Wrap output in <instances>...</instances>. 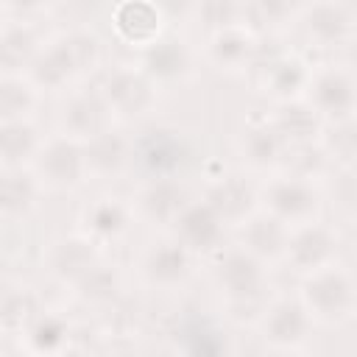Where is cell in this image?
Masks as SVG:
<instances>
[{
  "instance_id": "6da1fadb",
  "label": "cell",
  "mask_w": 357,
  "mask_h": 357,
  "mask_svg": "<svg viewBox=\"0 0 357 357\" xmlns=\"http://www.w3.org/2000/svg\"><path fill=\"white\" fill-rule=\"evenodd\" d=\"M98 61H100V42L86 31H70L50 39L31 61L25 75L36 89L53 92L70 86L73 81L95 70Z\"/></svg>"
},
{
  "instance_id": "7a4b0ae2",
  "label": "cell",
  "mask_w": 357,
  "mask_h": 357,
  "mask_svg": "<svg viewBox=\"0 0 357 357\" xmlns=\"http://www.w3.org/2000/svg\"><path fill=\"white\" fill-rule=\"evenodd\" d=\"M298 298L310 310L312 321L340 326L357 312V282L351 279V273L332 262L304 276Z\"/></svg>"
},
{
  "instance_id": "3957f363",
  "label": "cell",
  "mask_w": 357,
  "mask_h": 357,
  "mask_svg": "<svg viewBox=\"0 0 357 357\" xmlns=\"http://www.w3.org/2000/svg\"><path fill=\"white\" fill-rule=\"evenodd\" d=\"M259 201H262L265 212L276 215L290 229L318 220V212H321V192H318L315 181H307V178H298L290 173L268 178L259 190Z\"/></svg>"
},
{
  "instance_id": "277c9868",
  "label": "cell",
  "mask_w": 357,
  "mask_h": 357,
  "mask_svg": "<svg viewBox=\"0 0 357 357\" xmlns=\"http://www.w3.org/2000/svg\"><path fill=\"white\" fill-rule=\"evenodd\" d=\"M33 173L39 176L42 187H47V190L70 192V190L81 187L89 178L84 142L64 137V134L45 139L39 156L33 159Z\"/></svg>"
},
{
  "instance_id": "5b68a950",
  "label": "cell",
  "mask_w": 357,
  "mask_h": 357,
  "mask_svg": "<svg viewBox=\"0 0 357 357\" xmlns=\"http://www.w3.org/2000/svg\"><path fill=\"white\" fill-rule=\"evenodd\" d=\"M312 324L315 321L301 298L282 296L265 304L259 315V335L276 351H296L307 343Z\"/></svg>"
},
{
  "instance_id": "8992f818",
  "label": "cell",
  "mask_w": 357,
  "mask_h": 357,
  "mask_svg": "<svg viewBox=\"0 0 357 357\" xmlns=\"http://www.w3.org/2000/svg\"><path fill=\"white\" fill-rule=\"evenodd\" d=\"M215 279L231 307H251L262 298L265 290V262L240 245L220 257Z\"/></svg>"
},
{
  "instance_id": "52a82bcc",
  "label": "cell",
  "mask_w": 357,
  "mask_h": 357,
  "mask_svg": "<svg viewBox=\"0 0 357 357\" xmlns=\"http://www.w3.org/2000/svg\"><path fill=\"white\" fill-rule=\"evenodd\" d=\"M307 100L318 109L326 123H340L357 112V78L343 67L312 70Z\"/></svg>"
},
{
  "instance_id": "ba28073f",
  "label": "cell",
  "mask_w": 357,
  "mask_h": 357,
  "mask_svg": "<svg viewBox=\"0 0 357 357\" xmlns=\"http://www.w3.org/2000/svg\"><path fill=\"white\" fill-rule=\"evenodd\" d=\"M156 89H159V84L142 67H137V70L134 67H117L100 84V92L117 117L148 114L156 103Z\"/></svg>"
},
{
  "instance_id": "9c48e42d",
  "label": "cell",
  "mask_w": 357,
  "mask_h": 357,
  "mask_svg": "<svg viewBox=\"0 0 357 357\" xmlns=\"http://www.w3.org/2000/svg\"><path fill=\"white\" fill-rule=\"evenodd\" d=\"M114 112L100 89H75L59 109V128L64 137L86 142L112 128Z\"/></svg>"
},
{
  "instance_id": "30bf717a",
  "label": "cell",
  "mask_w": 357,
  "mask_h": 357,
  "mask_svg": "<svg viewBox=\"0 0 357 357\" xmlns=\"http://www.w3.org/2000/svg\"><path fill=\"white\" fill-rule=\"evenodd\" d=\"M254 70H257L259 89L268 92L271 98H276V103L307 98L310 81H312V67L301 56H296V53H273L259 67L254 64Z\"/></svg>"
},
{
  "instance_id": "8fae6325",
  "label": "cell",
  "mask_w": 357,
  "mask_h": 357,
  "mask_svg": "<svg viewBox=\"0 0 357 357\" xmlns=\"http://www.w3.org/2000/svg\"><path fill=\"white\" fill-rule=\"evenodd\" d=\"M337 254V237L329 226L310 220L301 226L290 229V240H287V251L284 259L298 271V273H312L318 268H326L335 262Z\"/></svg>"
},
{
  "instance_id": "7c38bea8",
  "label": "cell",
  "mask_w": 357,
  "mask_h": 357,
  "mask_svg": "<svg viewBox=\"0 0 357 357\" xmlns=\"http://www.w3.org/2000/svg\"><path fill=\"white\" fill-rule=\"evenodd\" d=\"M226 223L206 201H190L173 220V237L192 254H215L223 243Z\"/></svg>"
},
{
  "instance_id": "4fadbf2b",
  "label": "cell",
  "mask_w": 357,
  "mask_h": 357,
  "mask_svg": "<svg viewBox=\"0 0 357 357\" xmlns=\"http://www.w3.org/2000/svg\"><path fill=\"white\" fill-rule=\"evenodd\" d=\"M192 257L195 254L187 251L176 237L173 240H159L142 254V262H139L142 279L151 287H159V290L181 287L192 273Z\"/></svg>"
},
{
  "instance_id": "5bb4252c",
  "label": "cell",
  "mask_w": 357,
  "mask_h": 357,
  "mask_svg": "<svg viewBox=\"0 0 357 357\" xmlns=\"http://www.w3.org/2000/svg\"><path fill=\"white\" fill-rule=\"evenodd\" d=\"M226 226H243L259 206V192L254 190V184L237 173H226L218 176L204 198Z\"/></svg>"
},
{
  "instance_id": "9a60e30c",
  "label": "cell",
  "mask_w": 357,
  "mask_h": 357,
  "mask_svg": "<svg viewBox=\"0 0 357 357\" xmlns=\"http://www.w3.org/2000/svg\"><path fill=\"white\" fill-rule=\"evenodd\" d=\"M98 262H100L98 240H92L89 234L61 237L47 251V268L64 284H78Z\"/></svg>"
},
{
  "instance_id": "2e32d148",
  "label": "cell",
  "mask_w": 357,
  "mask_h": 357,
  "mask_svg": "<svg viewBox=\"0 0 357 357\" xmlns=\"http://www.w3.org/2000/svg\"><path fill=\"white\" fill-rule=\"evenodd\" d=\"M304 36L318 47H337L351 39L354 20L337 0H312L301 14Z\"/></svg>"
},
{
  "instance_id": "e0dca14e",
  "label": "cell",
  "mask_w": 357,
  "mask_h": 357,
  "mask_svg": "<svg viewBox=\"0 0 357 357\" xmlns=\"http://www.w3.org/2000/svg\"><path fill=\"white\" fill-rule=\"evenodd\" d=\"M162 11L153 0H120L112 11V25L117 36L134 47H148L162 33Z\"/></svg>"
},
{
  "instance_id": "ac0fdd59",
  "label": "cell",
  "mask_w": 357,
  "mask_h": 357,
  "mask_svg": "<svg viewBox=\"0 0 357 357\" xmlns=\"http://www.w3.org/2000/svg\"><path fill=\"white\" fill-rule=\"evenodd\" d=\"M287 240H290V226L265 209H257L240 226V245L254 257H259L262 262L284 259Z\"/></svg>"
},
{
  "instance_id": "d6986e66",
  "label": "cell",
  "mask_w": 357,
  "mask_h": 357,
  "mask_svg": "<svg viewBox=\"0 0 357 357\" xmlns=\"http://www.w3.org/2000/svg\"><path fill=\"white\" fill-rule=\"evenodd\" d=\"M187 190L178 184L173 176H153L137 198V209L145 220L159 223V226H173V220L181 215L187 206Z\"/></svg>"
},
{
  "instance_id": "ffe728a7",
  "label": "cell",
  "mask_w": 357,
  "mask_h": 357,
  "mask_svg": "<svg viewBox=\"0 0 357 357\" xmlns=\"http://www.w3.org/2000/svg\"><path fill=\"white\" fill-rule=\"evenodd\" d=\"M142 70L156 84H178L192 73V50L181 39H156L142 50Z\"/></svg>"
},
{
  "instance_id": "44dd1931",
  "label": "cell",
  "mask_w": 357,
  "mask_h": 357,
  "mask_svg": "<svg viewBox=\"0 0 357 357\" xmlns=\"http://www.w3.org/2000/svg\"><path fill=\"white\" fill-rule=\"evenodd\" d=\"M273 128L284 139V145H301V142H315L324 134V117L307 98L296 100H282L276 103V112L271 117Z\"/></svg>"
},
{
  "instance_id": "7402d4cb",
  "label": "cell",
  "mask_w": 357,
  "mask_h": 357,
  "mask_svg": "<svg viewBox=\"0 0 357 357\" xmlns=\"http://www.w3.org/2000/svg\"><path fill=\"white\" fill-rule=\"evenodd\" d=\"M257 56V42L248 25H234V28H223L209 33L206 42V59L209 64H215L218 70H245L251 67Z\"/></svg>"
},
{
  "instance_id": "603a6c76",
  "label": "cell",
  "mask_w": 357,
  "mask_h": 357,
  "mask_svg": "<svg viewBox=\"0 0 357 357\" xmlns=\"http://www.w3.org/2000/svg\"><path fill=\"white\" fill-rule=\"evenodd\" d=\"M84 153H86V167H89V176L95 178H112V176H120L128 165V159L134 156V148L131 142L109 128L92 139L84 142Z\"/></svg>"
},
{
  "instance_id": "cb8c5ba5",
  "label": "cell",
  "mask_w": 357,
  "mask_h": 357,
  "mask_svg": "<svg viewBox=\"0 0 357 357\" xmlns=\"http://www.w3.org/2000/svg\"><path fill=\"white\" fill-rule=\"evenodd\" d=\"M81 226H84V234H89L98 243L117 240L131 226V209H128V204H123L114 195H100L84 209Z\"/></svg>"
},
{
  "instance_id": "d4e9b609",
  "label": "cell",
  "mask_w": 357,
  "mask_h": 357,
  "mask_svg": "<svg viewBox=\"0 0 357 357\" xmlns=\"http://www.w3.org/2000/svg\"><path fill=\"white\" fill-rule=\"evenodd\" d=\"M42 181L28 167H6L0 178V212L6 220L25 218L39 201Z\"/></svg>"
},
{
  "instance_id": "484cf974",
  "label": "cell",
  "mask_w": 357,
  "mask_h": 357,
  "mask_svg": "<svg viewBox=\"0 0 357 357\" xmlns=\"http://www.w3.org/2000/svg\"><path fill=\"white\" fill-rule=\"evenodd\" d=\"M284 139L279 137V131L273 128L271 120L265 123H254L245 128L243 139H240V156L251 170H271L279 167L282 156H284Z\"/></svg>"
},
{
  "instance_id": "4316f807",
  "label": "cell",
  "mask_w": 357,
  "mask_h": 357,
  "mask_svg": "<svg viewBox=\"0 0 357 357\" xmlns=\"http://www.w3.org/2000/svg\"><path fill=\"white\" fill-rule=\"evenodd\" d=\"M45 139L31 120H8L0 128V159L6 167H28L39 156Z\"/></svg>"
},
{
  "instance_id": "83f0119b",
  "label": "cell",
  "mask_w": 357,
  "mask_h": 357,
  "mask_svg": "<svg viewBox=\"0 0 357 357\" xmlns=\"http://www.w3.org/2000/svg\"><path fill=\"white\" fill-rule=\"evenodd\" d=\"M39 33L28 22H8L3 28L0 39V53H3V73H22L31 67V61L42 50Z\"/></svg>"
},
{
  "instance_id": "f1b7e54d",
  "label": "cell",
  "mask_w": 357,
  "mask_h": 357,
  "mask_svg": "<svg viewBox=\"0 0 357 357\" xmlns=\"http://www.w3.org/2000/svg\"><path fill=\"white\" fill-rule=\"evenodd\" d=\"M312 0H245V25L251 31H276L301 17Z\"/></svg>"
},
{
  "instance_id": "f546056e",
  "label": "cell",
  "mask_w": 357,
  "mask_h": 357,
  "mask_svg": "<svg viewBox=\"0 0 357 357\" xmlns=\"http://www.w3.org/2000/svg\"><path fill=\"white\" fill-rule=\"evenodd\" d=\"M36 86L22 73H3L0 81V117L8 120H31V112L36 109Z\"/></svg>"
},
{
  "instance_id": "4dcf8cb0",
  "label": "cell",
  "mask_w": 357,
  "mask_h": 357,
  "mask_svg": "<svg viewBox=\"0 0 357 357\" xmlns=\"http://www.w3.org/2000/svg\"><path fill=\"white\" fill-rule=\"evenodd\" d=\"M142 165L151 170V176H173V170L181 165L184 159V148L176 137H170L167 131H153L142 139L139 151H134Z\"/></svg>"
},
{
  "instance_id": "1f68e13d",
  "label": "cell",
  "mask_w": 357,
  "mask_h": 357,
  "mask_svg": "<svg viewBox=\"0 0 357 357\" xmlns=\"http://www.w3.org/2000/svg\"><path fill=\"white\" fill-rule=\"evenodd\" d=\"M332 159L324 148L321 139L315 142H301V145H287L284 148V156L279 162V167L290 176H298V178H307V181H315L321 176H326Z\"/></svg>"
},
{
  "instance_id": "d6a6232c",
  "label": "cell",
  "mask_w": 357,
  "mask_h": 357,
  "mask_svg": "<svg viewBox=\"0 0 357 357\" xmlns=\"http://www.w3.org/2000/svg\"><path fill=\"white\" fill-rule=\"evenodd\" d=\"M22 337H25V349L28 351H33V354H53V351H59L67 343L70 326H67L64 318H59L53 312H42V315H36L28 324Z\"/></svg>"
},
{
  "instance_id": "836d02e7",
  "label": "cell",
  "mask_w": 357,
  "mask_h": 357,
  "mask_svg": "<svg viewBox=\"0 0 357 357\" xmlns=\"http://www.w3.org/2000/svg\"><path fill=\"white\" fill-rule=\"evenodd\" d=\"M36 318V301L25 287H6L0 304V326L6 335H22Z\"/></svg>"
},
{
  "instance_id": "e575fe53",
  "label": "cell",
  "mask_w": 357,
  "mask_h": 357,
  "mask_svg": "<svg viewBox=\"0 0 357 357\" xmlns=\"http://www.w3.org/2000/svg\"><path fill=\"white\" fill-rule=\"evenodd\" d=\"M195 17L209 33L245 25V0H201Z\"/></svg>"
},
{
  "instance_id": "d590c367",
  "label": "cell",
  "mask_w": 357,
  "mask_h": 357,
  "mask_svg": "<svg viewBox=\"0 0 357 357\" xmlns=\"http://www.w3.org/2000/svg\"><path fill=\"white\" fill-rule=\"evenodd\" d=\"M75 290H78V296L84 298V301H89V304H106V301H112L114 296H117V290H120V276H117V271L112 268V265H106L103 259L78 282V284H73Z\"/></svg>"
},
{
  "instance_id": "8d00e7d4",
  "label": "cell",
  "mask_w": 357,
  "mask_h": 357,
  "mask_svg": "<svg viewBox=\"0 0 357 357\" xmlns=\"http://www.w3.org/2000/svg\"><path fill=\"white\" fill-rule=\"evenodd\" d=\"M321 142H324L332 162H340L343 167L357 165V123L351 117L340 120V123H332V131Z\"/></svg>"
},
{
  "instance_id": "74e56055",
  "label": "cell",
  "mask_w": 357,
  "mask_h": 357,
  "mask_svg": "<svg viewBox=\"0 0 357 357\" xmlns=\"http://www.w3.org/2000/svg\"><path fill=\"white\" fill-rule=\"evenodd\" d=\"M332 192H335V201L343 212L349 215H357V165L351 167H343L332 184Z\"/></svg>"
},
{
  "instance_id": "f35d334b",
  "label": "cell",
  "mask_w": 357,
  "mask_h": 357,
  "mask_svg": "<svg viewBox=\"0 0 357 357\" xmlns=\"http://www.w3.org/2000/svg\"><path fill=\"white\" fill-rule=\"evenodd\" d=\"M156 3V8L162 11V17L165 20H187V17H192L195 11H198V3L201 0H153Z\"/></svg>"
},
{
  "instance_id": "ab89813d",
  "label": "cell",
  "mask_w": 357,
  "mask_h": 357,
  "mask_svg": "<svg viewBox=\"0 0 357 357\" xmlns=\"http://www.w3.org/2000/svg\"><path fill=\"white\" fill-rule=\"evenodd\" d=\"M45 3H47V0H3V8H6L8 14H20V17H25V14L39 11Z\"/></svg>"
},
{
  "instance_id": "60d3db41",
  "label": "cell",
  "mask_w": 357,
  "mask_h": 357,
  "mask_svg": "<svg viewBox=\"0 0 357 357\" xmlns=\"http://www.w3.org/2000/svg\"><path fill=\"white\" fill-rule=\"evenodd\" d=\"M337 3L349 11V17H351V20H354V25H357V0H337Z\"/></svg>"
},
{
  "instance_id": "b9f144b4",
  "label": "cell",
  "mask_w": 357,
  "mask_h": 357,
  "mask_svg": "<svg viewBox=\"0 0 357 357\" xmlns=\"http://www.w3.org/2000/svg\"><path fill=\"white\" fill-rule=\"evenodd\" d=\"M351 120H354V123H357V112H354V117H351Z\"/></svg>"
}]
</instances>
